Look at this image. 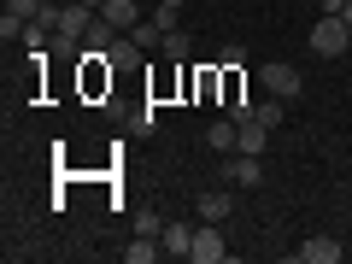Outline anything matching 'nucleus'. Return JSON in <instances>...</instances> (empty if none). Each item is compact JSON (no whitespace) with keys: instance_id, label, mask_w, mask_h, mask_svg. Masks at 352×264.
<instances>
[{"instance_id":"f257e3e1","label":"nucleus","mask_w":352,"mask_h":264,"mask_svg":"<svg viewBox=\"0 0 352 264\" xmlns=\"http://www.w3.org/2000/svg\"><path fill=\"white\" fill-rule=\"evenodd\" d=\"M346 47H352V30H346V18L323 12V18L311 24V53H323V59H340Z\"/></svg>"},{"instance_id":"f03ea898","label":"nucleus","mask_w":352,"mask_h":264,"mask_svg":"<svg viewBox=\"0 0 352 264\" xmlns=\"http://www.w3.org/2000/svg\"><path fill=\"white\" fill-rule=\"evenodd\" d=\"M258 82L276 94V100H300L305 94V76L294 71V65H282V59H270V65H258Z\"/></svg>"},{"instance_id":"7ed1b4c3","label":"nucleus","mask_w":352,"mask_h":264,"mask_svg":"<svg viewBox=\"0 0 352 264\" xmlns=\"http://www.w3.org/2000/svg\"><path fill=\"white\" fill-rule=\"evenodd\" d=\"M194 264H223L229 258V241H223V229L217 223H200L194 229V252H188Z\"/></svg>"},{"instance_id":"20e7f679","label":"nucleus","mask_w":352,"mask_h":264,"mask_svg":"<svg viewBox=\"0 0 352 264\" xmlns=\"http://www.w3.org/2000/svg\"><path fill=\"white\" fill-rule=\"evenodd\" d=\"M88 30H94V6H82V0L59 6V36L65 41H88Z\"/></svg>"},{"instance_id":"39448f33","label":"nucleus","mask_w":352,"mask_h":264,"mask_svg":"<svg viewBox=\"0 0 352 264\" xmlns=\"http://www.w3.org/2000/svg\"><path fill=\"white\" fill-rule=\"evenodd\" d=\"M100 24H112V30H135V24H141V6H135V0H106V6H100Z\"/></svg>"},{"instance_id":"423d86ee","label":"nucleus","mask_w":352,"mask_h":264,"mask_svg":"<svg viewBox=\"0 0 352 264\" xmlns=\"http://www.w3.org/2000/svg\"><path fill=\"white\" fill-rule=\"evenodd\" d=\"M300 258L305 264H340V241H329V235H311L300 247Z\"/></svg>"},{"instance_id":"0eeeda50","label":"nucleus","mask_w":352,"mask_h":264,"mask_svg":"<svg viewBox=\"0 0 352 264\" xmlns=\"http://www.w3.org/2000/svg\"><path fill=\"white\" fill-rule=\"evenodd\" d=\"M194 206H200V223H223V217L229 212H235V200H229V194H200V200H194Z\"/></svg>"},{"instance_id":"6e6552de","label":"nucleus","mask_w":352,"mask_h":264,"mask_svg":"<svg viewBox=\"0 0 352 264\" xmlns=\"http://www.w3.org/2000/svg\"><path fill=\"white\" fill-rule=\"evenodd\" d=\"M164 252H176V258H188V252H194V229L188 223H164Z\"/></svg>"},{"instance_id":"1a4fd4ad","label":"nucleus","mask_w":352,"mask_h":264,"mask_svg":"<svg viewBox=\"0 0 352 264\" xmlns=\"http://www.w3.org/2000/svg\"><path fill=\"white\" fill-rule=\"evenodd\" d=\"M235 141H241V124H235V118H223V124L206 129V147H217V153H235Z\"/></svg>"},{"instance_id":"9d476101","label":"nucleus","mask_w":352,"mask_h":264,"mask_svg":"<svg viewBox=\"0 0 352 264\" xmlns=\"http://www.w3.org/2000/svg\"><path fill=\"white\" fill-rule=\"evenodd\" d=\"M159 252H164V241H159V235H135V241L124 247V258H129V264H153Z\"/></svg>"},{"instance_id":"9b49d317","label":"nucleus","mask_w":352,"mask_h":264,"mask_svg":"<svg viewBox=\"0 0 352 264\" xmlns=\"http://www.w3.org/2000/svg\"><path fill=\"white\" fill-rule=\"evenodd\" d=\"M229 176H235L241 188H258V182H264V164H258V153H247V159H235V164H229Z\"/></svg>"},{"instance_id":"f8f14e48","label":"nucleus","mask_w":352,"mask_h":264,"mask_svg":"<svg viewBox=\"0 0 352 264\" xmlns=\"http://www.w3.org/2000/svg\"><path fill=\"white\" fill-rule=\"evenodd\" d=\"M264 141H270V129L252 118V124H241V141H235V153H264Z\"/></svg>"},{"instance_id":"ddd939ff","label":"nucleus","mask_w":352,"mask_h":264,"mask_svg":"<svg viewBox=\"0 0 352 264\" xmlns=\"http://www.w3.org/2000/svg\"><path fill=\"white\" fill-rule=\"evenodd\" d=\"M124 36L135 41V47H159V41H164V30L153 24V18H141V24H135V30H124Z\"/></svg>"},{"instance_id":"4468645a","label":"nucleus","mask_w":352,"mask_h":264,"mask_svg":"<svg viewBox=\"0 0 352 264\" xmlns=\"http://www.w3.org/2000/svg\"><path fill=\"white\" fill-rule=\"evenodd\" d=\"M159 53H164V59H188V53H194V41L182 36V30H170V36L159 41Z\"/></svg>"},{"instance_id":"2eb2a0df","label":"nucleus","mask_w":352,"mask_h":264,"mask_svg":"<svg viewBox=\"0 0 352 264\" xmlns=\"http://www.w3.org/2000/svg\"><path fill=\"white\" fill-rule=\"evenodd\" d=\"M282 118H288V100H276V94H270V100L258 106V124H264V129H282Z\"/></svg>"},{"instance_id":"dca6fc26","label":"nucleus","mask_w":352,"mask_h":264,"mask_svg":"<svg viewBox=\"0 0 352 264\" xmlns=\"http://www.w3.org/2000/svg\"><path fill=\"white\" fill-rule=\"evenodd\" d=\"M135 41H129V36H112V47H106V65H129V59H135Z\"/></svg>"},{"instance_id":"f3484780","label":"nucleus","mask_w":352,"mask_h":264,"mask_svg":"<svg viewBox=\"0 0 352 264\" xmlns=\"http://www.w3.org/2000/svg\"><path fill=\"white\" fill-rule=\"evenodd\" d=\"M135 235H164V217L159 212H135Z\"/></svg>"},{"instance_id":"a211bd4d","label":"nucleus","mask_w":352,"mask_h":264,"mask_svg":"<svg viewBox=\"0 0 352 264\" xmlns=\"http://www.w3.org/2000/svg\"><path fill=\"white\" fill-rule=\"evenodd\" d=\"M47 0H6V12H18V18H36Z\"/></svg>"},{"instance_id":"6ab92c4d","label":"nucleus","mask_w":352,"mask_h":264,"mask_svg":"<svg viewBox=\"0 0 352 264\" xmlns=\"http://www.w3.org/2000/svg\"><path fill=\"white\" fill-rule=\"evenodd\" d=\"M153 24H159L164 36H170V30H176V6H153Z\"/></svg>"},{"instance_id":"aec40b11","label":"nucleus","mask_w":352,"mask_h":264,"mask_svg":"<svg viewBox=\"0 0 352 264\" xmlns=\"http://www.w3.org/2000/svg\"><path fill=\"white\" fill-rule=\"evenodd\" d=\"M217 65H223V71H235V65H247V47H223V53H217Z\"/></svg>"},{"instance_id":"412c9836","label":"nucleus","mask_w":352,"mask_h":264,"mask_svg":"<svg viewBox=\"0 0 352 264\" xmlns=\"http://www.w3.org/2000/svg\"><path fill=\"white\" fill-rule=\"evenodd\" d=\"M340 6H346V0H317V12H335V18H340Z\"/></svg>"},{"instance_id":"4be33fe9","label":"nucleus","mask_w":352,"mask_h":264,"mask_svg":"<svg viewBox=\"0 0 352 264\" xmlns=\"http://www.w3.org/2000/svg\"><path fill=\"white\" fill-rule=\"evenodd\" d=\"M340 18H346V30H352V0H346V6H340Z\"/></svg>"},{"instance_id":"5701e85b","label":"nucleus","mask_w":352,"mask_h":264,"mask_svg":"<svg viewBox=\"0 0 352 264\" xmlns=\"http://www.w3.org/2000/svg\"><path fill=\"white\" fill-rule=\"evenodd\" d=\"M82 6H94V12H100V6H106V0H82Z\"/></svg>"},{"instance_id":"b1692460","label":"nucleus","mask_w":352,"mask_h":264,"mask_svg":"<svg viewBox=\"0 0 352 264\" xmlns=\"http://www.w3.org/2000/svg\"><path fill=\"white\" fill-rule=\"evenodd\" d=\"M159 6H176V12H182V0H159Z\"/></svg>"}]
</instances>
